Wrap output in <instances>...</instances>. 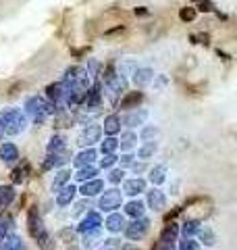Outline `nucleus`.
I'll use <instances>...</instances> for the list:
<instances>
[{"label": "nucleus", "mask_w": 237, "mask_h": 250, "mask_svg": "<svg viewBox=\"0 0 237 250\" xmlns=\"http://www.w3.org/2000/svg\"><path fill=\"white\" fill-rule=\"evenodd\" d=\"M27 117L23 115L19 108H4L0 111V127H2V134L6 136H19L27 129Z\"/></svg>", "instance_id": "1"}, {"label": "nucleus", "mask_w": 237, "mask_h": 250, "mask_svg": "<svg viewBox=\"0 0 237 250\" xmlns=\"http://www.w3.org/2000/svg\"><path fill=\"white\" fill-rule=\"evenodd\" d=\"M25 113L34 119L36 125H42L50 115L57 113V104L54 103H46L44 98L40 96H29L25 100Z\"/></svg>", "instance_id": "2"}, {"label": "nucleus", "mask_w": 237, "mask_h": 250, "mask_svg": "<svg viewBox=\"0 0 237 250\" xmlns=\"http://www.w3.org/2000/svg\"><path fill=\"white\" fill-rule=\"evenodd\" d=\"M148 231H150V219L148 217H138V219H133L131 223H125V238H127L129 242H139V240H144L148 236Z\"/></svg>", "instance_id": "3"}, {"label": "nucleus", "mask_w": 237, "mask_h": 250, "mask_svg": "<svg viewBox=\"0 0 237 250\" xmlns=\"http://www.w3.org/2000/svg\"><path fill=\"white\" fill-rule=\"evenodd\" d=\"M123 205V192L117 190V188H110V190H102L100 198H98V208L102 213H113V210L121 208Z\"/></svg>", "instance_id": "4"}, {"label": "nucleus", "mask_w": 237, "mask_h": 250, "mask_svg": "<svg viewBox=\"0 0 237 250\" xmlns=\"http://www.w3.org/2000/svg\"><path fill=\"white\" fill-rule=\"evenodd\" d=\"M100 138H102V127H100V125H96V123H90V125H85V127L79 131L77 144L81 148H90L96 142H100Z\"/></svg>", "instance_id": "5"}, {"label": "nucleus", "mask_w": 237, "mask_h": 250, "mask_svg": "<svg viewBox=\"0 0 237 250\" xmlns=\"http://www.w3.org/2000/svg\"><path fill=\"white\" fill-rule=\"evenodd\" d=\"M146 205L154 210V213H162L164 208H167V196H164L162 190H158L154 186L152 190L146 192Z\"/></svg>", "instance_id": "6"}, {"label": "nucleus", "mask_w": 237, "mask_h": 250, "mask_svg": "<svg viewBox=\"0 0 237 250\" xmlns=\"http://www.w3.org/2000/svg\"><path fill=\"white\" fill-rule=\"evenodd\" d=\"M27 229H29V236L31 238H38V233H42L46 228H44V221H42V215H40L38 207H31L27 210Z\"/></svg>", "instance_id": "7"}, {"label": "nucleus", "mask_w": 237, "mask_h": 250, "mask_svg": "<svg viewBox=\"0 0 237 250\" xmlns=\"http://www.w3.org/2000/svg\"><path fill=\"white\" fill-rule=\"evenodd\" d=\"M102 228V215L98 210H90L81 221L77 225V231L79 233H85V231H92V229H100Z\"/></svg>", "instance_id": "8"}, {"label": "nucleus", "mask_w": 237, "mask_h": 250, "mask_svg": "<svg viewBox=\"0 0 237 250\" xmlns=\"http://www.w3.org/2000/svg\"><path fill=\"white\" fill-rule=\"evenodd\" d=\"M71 161V152L67 150H60V152H48V156H46V161H44V169H57V167H62L65 163Z\"/></svg>", "instance_id": "9"}, {"label": "nucleus", "mask_w": 237, "mask_h": 250, "mask_svg": "<svg viewBox=\"0 0 237 250\" xmlns=\"http://www.w3.org/2000/svg\"><path fill=\"white\" fill-rule=\"evenodd\" d=\"M104 190V182L98 177H94V179H88V182H81V188H79V194L85 198H92V196H98V194Z\"/></svg>", "instance_id": "10"}, {"label": "nucleus", "mask_w": 237, "mask_h": 250, "mask_svg": "<svg viewBox=\"0 0 237 250\" xmlns=\"http://www.w3.org/2000/svg\"><path fill=\"white\" fill-rule=\"evenodd\" d=\"M125 215H121V213H117V210H113V213H108V217H106V221H102V225L110 231V233H121L123 229H125Z\"/></svg>", "instance_id": "11"}, {"label": "nucleus", "mask_w": 237, "mask_h": 250, "mask_svg": "<svg viewBox=\"0 0 237 250\" xmlns=\"http://www.w3.org/2000/svg\"><path fill=\"white\" fill-rule=\"evenodd\" d=\"M0 161L4 165H15L19 161V148L13 142H2L0 144Z\"/></svg>", "instance_id": "12"}, {"label": "nucleus", "mask_w": 237, "mask_h": 250, "mask_svg": "<svg viewBox=\"0 0 237 250\" xmlns=\"http://www.w3.org/2000/svg\"><path fill=\"white\" fill-rule=\"evenodd\" d=\"M141 192H146V179L131 177V179H125L123 182V194H127V196L136 198L138 194H141Z\"/></svg>", "instance_id": "13"}, {"label": "nucleus", "mask_w": 237, "mask_h": 250, "mask_svg": "<svg viewBox=\"0 0 237 250\" xmlns=\"http://www.w3.org/2000/svg\"><path fill=\"white\" fill-rule=\"evenodd\" d=\"M75 196H77V188L73 184H65L60 190H57V205L59 207H69L71 202L75 200Z\"/></svg>", "instance_id": "14"}, {"label": "nucleus", "mask_w": 237, "mask_h": 250, "mask_svg": "<svg viewBox=\"0 0 237 250\" xmlns=\"http://www.w3.org/2000/svg\"><path fill=\"white\" fill-rule=\"evenodd\" d=\"M141 100H144V94H141L139 90H136V92H125L123 98L118 100V106H121L123 111H131V108H138L139 106Z\"/></svg>", "instance_id": "15"}, {"label": "nucleus", "mask_w": 237, "mask_h": 250, "mask_svg": "<svg viewBox=\"0 0 237 250\" xmlns=\"http://www.w3.org/2000/svg\"><path fill=\"white\" fill-rule=\"evenodd\" d=\"M146 117H148V111H144V108H138V111L136 108H131V111L121 119V123H125L131 129V127H138V125H144Z\"/></svg>", "instance_id": "16"}, {"label": "nucleus", "mask_w": 237, "mask_h": 250, "mask_svg": "<svg viewBox=\"0 0 237 250\" xmlns=\"http://www.w3.org/2000/svg\"><path fill=\"white\" fill-rule=\"evenodd\" d=\"M102 131H104L106 136H117V134H121V117H118L117 113H110L104 123L100 125Z\"/></svg>", "instance_id": "17"}, {"label": "nucleus", "mask_w": 237, "mask_h": 250, "mask_svg": "<svg viewBox=\"0 0 237 250\" xmlns=\"http://www.w3.org/2000/svg\"><path fill=\"white\" fill-rule=\"evenodd\" d=\"M179 238V225L177 223H167L160 231V244L162 246H171L173 242Z\"/></svg>", "instance_id": "18"}, {"label": "nucleus", "mask_w": 237, "mask_h": 250, "mask_svg": "<svg viewBox=\"0 0 237 250\" xmlns=\"http://www.w3.org/2000/svg\"><path fill=\"white\" fill-rule=\"evenodd\" d=\"M146 213V202L139 200V198H133L125 205V215L131 217V219H138V217H144Z\"/></svg>", "instance_id": "19"}, {"label": "nucleus", "mask_w": 237, "mask_h": 250, "mask_svg": "<svg viewBox=\"0 0 237 250\" xmlns=\"http://www.w3.org/2000/svg\"><path fill=\"white\" fill-rule=\"evenodd\" d=\"M96 159H98V152L90 146V148H83V150L73 159V163H75V167H85V165H94Z\"/></svg>", "instance_id": "20"}, {"label": "nucleus", "mask_w": 237, "mask_h": 250, "mask_svg": "<svg viewBox=\"0 0 237 250\" xmlns=\"http://www.w3.org/2000/svg\"><path fill=\"white\" fill-rule=\"evenodd\" d=\"M152 80H154V71L148 67H141V69L133 71V83H136L138 88H144V85H148Z\"/></svg>", "instance_id": "21"}, {"label": "nucleus", "mask_w": 237, "mask_h": 250, "mask_svg": "<svg viewBox=\"0 0 237 250\" xmlns=\"http://www.w3.org/2000/svg\"><path fill=\"white\" fill-rule=\"evenodd\" d=\"M167 175H169V167L167 165H156V167L150 169L148 179L152 182V186H162L164 182H167Z\"/></svg>", "instance_id": "22"}, {"label": "nucleus", "mask_w": 237, "mask_h": 250, "mask_svg": "<svg viewBox=\"0 0 237 250\" xmlns=\"http://www.w3.org/2000/svg\"><path fill=\"white\" fill-rule=\"evenodd\" d=\"M196 236H198V242L204 246H215L217 244V233L212 231L208 225H200V229L196 231Z\"/></svg>", "instance_id": "23"}, {"label": "nucleus", "mask_w": 237, "mask_h": 250, "mask_svg": "<svg viewBox=\"0 0 237 250\" xmlns=\"http://www.w3.org/2000/svg\"><path fill=\"white\" fill-rule=\"evenodd\" d=\"M46 98H48L50 103L59 104L60 100H65V85H62L60 82L59 83H50L48 88H46Z\"/></svg>", "instance_id": "24"}, {"label": "nucleus", "mask_w": 237, "mask_h": 250, "mask_svg": "<svg viewBox=\"0 0 237 250\" xmlns=\"http://www.w3.org/2000/svg\"><path fill=\"white\" fill-rule=\"evenodd\" d=\"M156 152H158V142H156V140H150V142H144L138 148V156H136V159L148 161V159H152Z\"/></svg>", "instance_id": "25"}, {"label": "nucleus", "mask_w": 237, "mask_h": 250, "mask_svg": "<svg viewBox=\"0 0 237 250\" xmlns=\"http://www.w3.org/2000/svg\"><path fill=\"white\" fill-rule=\"evenodd\" d=\"M15 196H17V192H15L13 186H0V210L9 208L13 205Z\"/></svg>", "instance_id": "26"}, {"label": "nucleus", "mask_w": 237, "mask_h": 250, "mask_svg": "<svg viewBox=\"0 0 237 250\" xmlns=\"http://www.w3.org/2000/svg\"><path fill=\"white\" fill-rule=\"evenodd\" d=\"M67 148V140L62 134H54L50 140H48V144H46V152H60V150H65Z\"/></svg>", "instance_id": "27"}, {"label": "nucleus", "mask_w": 237, "mask_h": 250, "mask_svg": "<svg viewBox=\"0 0 237 250\" xmlns=\"http://www.w3.org/2000/svg\"><path fill=\"white\" fill-rule=\"evenodd\" d=\"M200 225H202V223H200V219H187V221L179 228V233H181L183 238H194V236H196V231L200 229Z\"/></svg>", "instance_id": "28"}, {"label": "nucleus", "mask_w": 237, "mask_h": 250, "mask_svg": "<svg viewBox=\"0 0 237 250\" xmlns=\"http://www.w3.org/2000/svg\"><path fill=\"white\" fill-rule=\"evenodd\" d=\"M117 140H118V148H121V150H131L138 142V134L129 129V131H123L121 138H117Z\"/></svg>", "instance_id": "29"}, {"label": "nucleus", "mask_w": 237, "mask_h": 250, "mask_svg": "<svg viewBox=\"0 0 237 250\" xmlns=\"http://www.w3.org/2000/svg\"><path fill=\"white\" fill-rule=\"evenodd\" d=\"M96 175H98V169L96 167H94V165H85V167H79L77 169L75 179L81 184V182H88V179H94Z\"/></svg>", "instance_id": "30"}, {"label": "nucleus", "mask_w": 237, "mask_h": 250, "mask_svg": "<svg viewBox=\"0 0 237 250\" xmlns=\"http://www.w3.org/2000/svg\"><path fill=\"white\" fill-rule=\"evenodd\" d=\"M71 182V171L69 169H60L57 175H54V179H52V192H57V190H60L65 184H69Z\"/></svg>", "instance_id": "31"}, {"label": "nucleus", "mask_w": 237, "mask_h": 250, "mask_svg": "<svg viewBox=\"0 0 237 250\" xmlns=\"http://www.w3.org/2000/svg\"><path fill=\"white\" fill-rule=\"evenodd\" d=\"M100 150H102V154L117 152L118 150V140H117V136H106L104 140H100Z\"/></svg>", "instance_id": "32"}, {"label": "nucleus", "mask_w": 237, "mask_h": 250, "mask_svg": "<svg viewBox=\"0 0 237 250\" xmlns=\"http://www.w3.org/2000/svg\"><path fill=\"white\" fill-rule=\"evenodd\" d=\"M100 229H102V228H100ZM100 229H92V231H85V233H83V248H85V250H92L94 246L98 244V240H100V236H102Z\"/></svg>", "instance_id": "33"}, {"label": "nucleus", "mask_w": 237, "mask_h": 250, "mask_svg": "<svg viewBox=\"0 0 237 250\" xmlns=\"http://www.w3.org/2000/svg\"><path fill=\"white\" fill-rule=\"evenodd\" d=\"M27 173H29V163H27V161H23V165H19V167H15V169H13V173H11L13 184H21L23 179L27 177Z\"/></svg>", "instance_id": "34"}, {"label": "nucleus", "mask_w": 237, "mask_h": 250, "mask_svg": "<svg viewBox=\"0 0 237 250\" xmlns=\"http://www.w3.org/2000/svg\"><path fill=\"white\" fill-rule=\"evenodd\" d=\"M158 136H160V127H156V125H146V127L139 131L141 142H150V140H156Z\"/></svg>", "instance_id": "35"}, {"label": "nucleus", "mask_w": 237, "mask_h": 250, "mask_svg": "<svg viewBox=\"0 0 237 250\" xmlns=\"http://www.w3.org/2000/svg\"><path fill=\"white\" fill-rule=\"evenodd\" d=\"M36 242H38V246L42 248V250H54V240H52V236L46 229L42 233H38Z\"/></svg>", "instance_id": "36"}, {"label": "nucleus", "mask_w": 237, "mask_h": 250, "mask_svg": "<svg viewBox=\"0 0 237 250\" xmlns=\"http://www.w3.org/2000/svg\"><path fill=\"white\" fill-rule=\"evenodd\" d=\"M13 229V219L11 217H0V244H2V240L9 236Z\"/></svg>", "instance_id": "37"}, {"label": "nucleus", "mask_w": 237, "mask_h": 250, "mask_svg": "<svg viewBox=\"0 0 237 250\" xmlns=\"http://www.w3.org/2000/svg\"><path fill=\"white\" fill-rule=\"evenodd\" d=\"M2 242H4V244H0V250H15V248H17V244L21 242V238L15 236V233H9V236H6Z\"/></svg>", "instance_id": "38"}, {"label": "nucleus", "mask_w": 237, "mask_h": 250, "mask_svg": "<svg viewBox=\"0 0 237 250\" xmlns=\"http://www.w3.org/2000/svg\"><path fill=\"white\" fill-rule=\"evenodd\" d=\"M179 250H202V246H200V242L194 238H183L179 242Z\"/></svg>", "instance_id": "39"}, {"label": "nucleus", "mask_w": 237, "mask_h": 250, "mask_svg": "<svg viewBox=\"0 0 237 250\" xmlns=\"http://www.w3.org/2000/svg\"><path fill=\"white\" fill-rule=\"evenodd\" d=\"M125 179V171L118 167V169H110V173H108V182L110 184H121Z\"/></svg>", "instance_id": "40"}, {"label": "nucleus", "mask_w": 237, "mask_h": 250, "mask_svg": "<svg viewBox=\"0 0 237 250\" xmlns=\"http://www.w3.org/2000/svg\"><path fill=\"white\" fill-rule=\"evenodd\" d=\"M117 163V154L115 152H108V154H102V159H100V167L102 169H110Z\"/></svg>", "instance_id": "41"}, {"label": "nucleus", "mask_w": 237, "mask_h": 250, "mask_svg": "<svg viewBox=\"0 0 237 250\" xmlns=\"http://www.w3.org/2000/svg\"><path fill=\"white\" fill-rule=\"evenodd\" d=\"M136 161V156H133L131 152H125V154H121V156H117V163L121 165V169H125V167H131V163Z\"/></svg>", "instance_id": "42"}, {"label": "nucleus", "mask_w": 237, "mask_h": 250, "mask_svg": "<svg viewBox=\"0 0 237 250\" xmlns=\"http://www.w3.org/2000/svg\"><path fill=\"white\" fill-rule=\"evenodd\" d=\"M179 17H181V21H194L196 19V9H192V6H185V9H181Z\"/></svg>", "instance_id": "43"}, {"label": "nucleus", "mask_w": 237, "mask_h": 250, "mask_svg": "<svg viewBox=\"0 0 237 250\" xmlns=\"http://www.w3.org/2000/svg\"><path fill=\"white\" fill-rule=\"evenodd\" d=\"M131 171H133V173H144V171H146V161H141V163L133 161L131 163Z\"/></svg>", "instance_id": "44"}, {"label": "nucleus", "mask_w": 237, "mask_h": 250, "mask_svg": "<svg viewBox=\"0 0 237 250\" xmlns=\"http://www.w3.org/2000/svg\"><path fill=\"white\" fill-rule=\"evenodd\" d=\"M200 11H212L210 0H202V2H200Z\"/></svg>", "instance_id": "45"}, {"label": "nucleus", "mask_w": 237, "mask_h": 250, "mask_svg": "<svg viewBox=\"0 0 237 250\" xmlns=\"http://www.w3.org/2000/svg\"><path fill=\"white\" fill-rule=\"evenodd\" d=\"M121 250H139L136 244H131V242H127V244H123L121 246Z\"/></svg>", "instance_id": "46"}, {"label": "nucleus", "mask_w": 237, "mask_h": 250, "mask_svg": "<svg viewBox=\"0 0 237 250\" xmlns=\"http://www.w3.org/2000/svg\"><path fill=\"white\" fill-rule=\"evenodd\" d=\"M136 15H148V11L144 9V6H139V9H136Z\"/></svg>", "instance_id": "47"}, {"label": "nucleus", "mask_w": 237, "mask_h": 250, "mask_svg": "<svg viewBox=\"0 0 237 250\" xmlns=\"http://www.w3.org/2000/svg\"><path fill=\"white\" fill-rule=\"evenodd\" d=\"M15 250H27V246L23 244V242H19V244H17V248H15Z\"/></svg>", "instance_id": "48"}, {"label": "nucleus", "mask_w": 237, "mask_h": 250, "mask_svg": "<svg viewBox=\"0 0 237 250\" xmlns=\"http://www.w3.org/2000/svg\"><path fill=\"white\" fill-rule=\"evenodd\" d=\"M164 250H173V248L171 246H164Z\"/></svg>", "instance_id": "49"}, {"label": "nucleus", "mask_w": 237, "mask_h": 250, "mask_svg": "<svg viewBox=\"0 0 237 250\" xmlns=\"http://www.w3.org/2000/svg\"><path fill=\"white\" fill-rule=\"evenodd\" d=\"M0 138H2V127H0Z\"/></svg>", "instance_id": "50"}]
</instances>
